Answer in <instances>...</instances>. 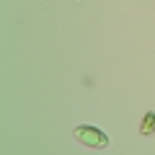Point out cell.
<instances>
[{"mask_svg":"<svg viewBox=\"0 0 155 155\" xmlns=\"http://www.w3.org/2000/svg\"><path fill=\"white\" fill-rule=\"evenodd\" d=\"M72 137H75V142L85 145V147H91V150H106L109 147V134L101 132V129H96V127H88V124L75 127L72 129Z\"/></svg>","mask_w":155,"mask_h":155,"instance_id":"1","label":"cell"},{"mask_svg":"<svg viewBox=\"0 0 155 155\" xmlns=\"http://www.w3.org/2000/svg\"><path fill=\"white\" fill-rule=\"evenodd\" d=\"M140 134L142 137H153L155 134V111H147L140 122Z\"/></svg>","mask_w":155,"mask_h":155,"instance_id":"2","label":"cell"}]
</instances>
